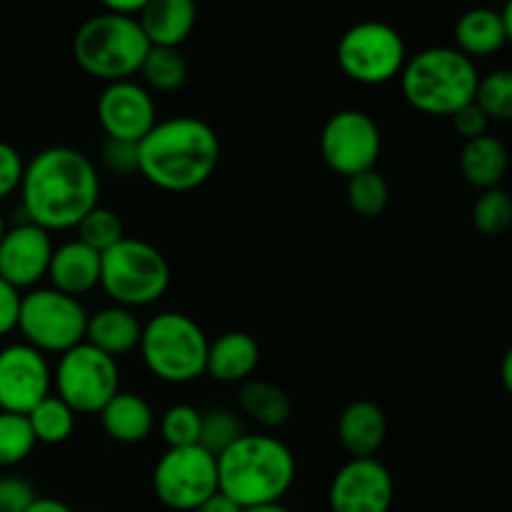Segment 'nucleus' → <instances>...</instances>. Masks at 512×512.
<instances>
[{"label":"nucleus","instance_id":"nucleus-7","mask_svg":"<svg viewBox=\"0 0 512 512\" xmlns=\"http://www.w3.org/2000/svg\"><path fill=\"white\" fill-rule=\"evenodd\" d=\"M100 288L120 308H145L168 293L170 265L148 240L123 238L100 255Z\"/></svg>","mask_w":512,"mask_h":512},{"label":"nucleus","instance_id":"nucleus-20","mask_svg":"<svg viewBox=\"0 0 512 512\" xmlns=\"http://www.w3.org/2000/svg\"><path fill=\"white\" fill-rule=\"evenodd\" d=\"M140 338H143V325L133 310L110 305V308L88 315L85 343L93 345L100 353L110 355L113 360L138 350Z\"/></svg>","mask_w":512,"mask_h":512},{"label":"nucleus","instance_id":"nucleus-13","mask_svg":"<svg viewBox=\"0 0 512 512\" xmlns=\"http://www.w3.org/2000/svg\"><path fill=\"white\" fill-rule=\"evenodd\" d=\"M53 388V373L43 353L18 343L0 350V413L28 415Z\"/></svg>","mask_w":512,"mask_h":512},{"label":"nucleus","instance_id":"nucleus-39","mask_svg":"<svg viewBox=\"0 0 512 512\" xmlns=\"http://www.w3.org/2000/svg\"><path fill=\"white\" fill-rule=\"evenodd\" d=\"M20 300H23L20 290H15L13 285L0 278V338L18 328Z\"/></svg>","mask_w":512,"mask_h":512},{"label":"nucleus","instance_id":"nucleus-46","mask_svg":"<svg viewBox=\"0 0 512 512\" xmlns=\"http://www.w3.org/2000/svg\"><path fill=\"white\" fill-rule=\"evenodd\" d=\"M5 235V220H3V213H0V238Z\"/></svg>","mask_w":512,"mask_h":512},{"label":"nucleus","instance_id":"nucleus-2","mask_svg":"<svg viewBox=\"0 0 512 512\" xmlns=\"http://www.w3.org/2000/svg\"><path fill=\"white\" fill-rule=\"evenodd\" d=\"M220 163V138L193 115L158 120L138 143V173L165 193H190L208 183Z\"/></svg>","mask_w":512,"mask_h":512},{"label":"nucleus","instance_id":"nucleus-43","mask_svg":"<svg viewBox=\"0 0 512 512\" xmlns=\"http://www.w3.org/2000/svg\"><path fill=\"white\" fill-rule=\"evenodd\" d=\"M500 380H503L505 390L512 395V345L505 350L503 355V363H500Z\"/></svg>","mask_w":512,"mask_h":512},{"label":"nucleus","instance_id":"nucleus-23","mask_svg":"<svg viewBox=\"0 0 512 512\" xmlns=\"http://www.w3.org/2000/svg\"><path fill=\"white\" fill-rule=\"evenodd\" d=\"M510 168L508 145L495 135L468 140L460 150V173L473 188L490 190L500 188V180L505 178Z\"/></svg>","mask_w":512,"mask_h":512},{"label":"nucleus","instance_id":"nucleus-14","mask_svg":"<svg viewBox=\"0 0 512 512\" xmlns=\"http://www.w3.org/2000/svg\"><path fill=\"white\" fill-rule=\"evenodd\" d=\"M395 483L380 460H350L330 483V512H390Z\"/></svg>","mask_w":512,"mask_h":512},{"label":"nucleus","instance_id":"nucleus-22","mask_svg":"<svg viewBox=\"0 0 512 512\" xmlns=\"http://www.w3.org/2000/svg\"><path fill=\"white\" fill-rule=\"evenodd\" d=\"M98 415L105 435L120 445L143 443L155 428L153 408L138 393H123L120 390Z\"/></svg>","mask_w":512,"mask_h":512},{"label":"nucleus","instance_id":"nucleus-44","mask_svg":"<svg viewBox=\"0 0 512 512\" xmlns=\"http://www.w3.org/2000/svg\"><path fill=\"white\" fill-rule=\"evenodd\" d=\"M500 15H503V25H505V38H508V43H512V0L508 5H505L503 10H500Z\"/></svg>","mask_w":512,"mask_h":512},{"label":"nucleus","instance_id":"nucleus-32","mask_svg":"<svg viewBox=\"0 0 512 512\" xmlns=\"http://www.w3.org/2000/svg\"><path fill=\"white\" fill-rule=\"evenodd\" d=\"M473 223L483 235H503L512 228V195L503 188H490L473 205Z\"/></svg>","mask_w":512,"mask_h":512},{"label":"nucleus","instance_id":"nucleus-36","mask_svg":"<svg viewBox=\"0 0 512 512\" xmlns=\"http://www.w3.org/2000/svg\"><path fill=\"white\" fill-rule=\"evenodd\" d=\"M38 500L33 485L18 475L0 478V512H25Z\"/></svg>","mask_w":512,"mask_h":512},{"label":"nucleus","instance_id":"nucleus-16","mask_svg":"<svg viewBox=\"0 0 512 512\" xmlns=\"http://www.w3.org/2000/svg\"><path fill=\"white\" fill-rule=\"evenodd\" d=\"M53 250L48 230L23 220L0 238V278L15 290L33 288L48 275Z\"/></svg>","mask_w":512,"mask_h":512},{"label":"nucleus","instance_id":"nucleus-37","mask_svg":"<svg viewBox=\"0 0 512 512\" xmlns=\"http://www.w3.org/2000/svg\"><path fill=\"white\" fill-rule=\"evenodd\" d=\"M25 173V160L10 143L0 140V200L10 198L15 190H20Z\"/></svg>","mask_w":512,"mask_h":512},{"label":"nucleus","instance_id":"nucleus-34","mask_svg":"<svg viewBox=\"0 0 512 512\" xmlns=\"http://www.w3.org/2000/svg\"><path fill=\"white\" fill-rule=\"evenodd\" d=\"M240 435H243V425H240L238 415L230 413V410H210V413H203V428H200L198 445L218 458Z\"/></svg>","mask_w":512,"mask_h":512},{"label":"nucleus","instance_id":"nucleus-5","mask_svg":"<svg viewBox=\"0 0 512 512\" xmlns=\"http://www.w3.org/2000/svg\"><path fill=\"white\" fill-rule=\"evenodd\" d=\"M150 43L135 18L95 13L75 30L73 58L80 68L105 83H120L140 73Z\"/></svg>","mask_w":512,"mask_h":512},{"label":"nucleus","instance_id":"nucleus-27","mask_svg":"<svg viewBox=\"0 0 512 512\" xmlns=\"http://www.w3.org/2000/svg\"><path fill=\"white\" fill-rule=\"evenodd\" d=\"M28 423L33 428L35 443L43 445H60L73 435L75 430V413L58 398L48 395L40 405H35L28 413Z\"/></svg>","mask_w":512,"mask_h":512},{"label":"nucleus","instance_id":"nucleus-30","mask_svg":"<svg viewBox=\"0 0 512 512\" xmlns=\"http://www.w3.org/2000/svg\"><path fill=\"white\" fill-rule=\"evenodd\" d=\"M345 198L355 213L363 215V218H375L388 208L390 188L378 170H368V173H360L348 180Z\"/></svg>","mask_w":512,"mask_h":512},{"label":"nucleus","instance_id":"nucleus-26","mask_svg":"<svg viewBox=\"0 0 512 512\" xmlns=\"http://www.w3.org/2000/svg\"><path fill=\"white\" fill-rule=\"evenodd\" d=\"M140 75L150 90L173 93L188 80V60L178 48H150L140 65Z\"/></svg>","mask_w":512,"mask_h":512},{"label":"nucleus","instance_id":"nucleus-3","mask_svg":"<svg viewBox=\"0 0 512 512\" xmlns=\"http://www.w3.org/2000/svg\"><path fill=\"white\" fill-rule=\"evenodd\" d=\"M295 470L293 450L265 433H243L218 455L220 493L243 510L280 503L293 488Z\"/></svg>","mask_w":512,"mask_h":512},{"label":"nucleus","instance_id":"nucleus-9","mask_svg":"<svg viewBox=\"0 0 512 512\" xmlns=\"http://www.w3.org/2000/svg\"><path fill=\"white\" fill-rule=\"evenodd\" d=\"M335 58L343 75H348L353 83L383 85L400 78L408 63V50L403 35L393 25L365 20L340 38Z\"/></svg>","mask_w":512,"mask_h":512},{"label":"nucleus","instance_id":"nucleus-8","mask_svg":"<svg viewBox=\"0 0 512 512\" xmlns=\"http://www.w3.org/2000/svg\"><path fill=\"white\" fill-rule=\"evenodd\" d=\"M88 313L78 298L55 288H35L20 300L18 330L38 353H68L85 343Z\"/></svg>","mask_w":512,"mask_h":512},{"label":"nucleus","instance_id":"nucleus-12","mask_svg":"<svg viewBox=\"0 0 512 512\" xmlns=\"http://www.w3.org/2000/svg\"><path fill=\"white\" fill-rule=\"evenodd\" d=\"M383 150L378 123L363 110H338L320 133V153L325 165L343 178L375 170Z\"/></svg>","mask_w":512,"mask_h":512},{"label":"nucleus","instance_id":"nucleus-45","mask_svg":"<svg viewBox=\"0 0 512 512\" xmlns=\"http://www.w3.org/2000/svg\"><path fill=\"white\" fill-rule=\"evenodd\" d=\"M243 512H293V510L285 508L283 503H270V505H258V508H248Z\"/></svg>","mask_w":512,"mask_h":512},{"label":"nucleus","instance_id":"nucleus-35","mask_svg":"<svg viewBox=\"0 0 512 512\" xmlns=\"http://www.w3.org/2000/svg\"><path fill=\"white\" fill-rule=\"evenodd\" d=\"M100 160L115 175L138 173V143L105 138L103 148H100Z\"/></svg>","mask_w":512,"mask_h":512},{"label":"nucleus","instance_id":"nucleus-18","mask_svg":"<svg viewBox=\"0 0 512 512\" xmlns=\"http://www.w3.org/2000/svg\"><path fill=\"white\" fill-rule=\"evenodd\" d=\"M385 435H388V418L380 405L370 400H355L340 413L338 438L353 460L375 458L383 448Z\"/></svg>","mask_w":512,"mask_h":512},{"label":"nucleus","instance_id":"nucleus-25","mask_svg":"<svg viewBox=\"0 0 512 512\" xmlns=\"http://www.w3.org/2000/svg\"><path fill=\"white\" fill-rule=\"evenodd\" d=\"M240 408L263 428H283L293 413L288 393L268 380H248L240 388Z\"/></svg>","mask_w":512,"mask_h":512},{"label":"nucleus","instance_id":"nucleus-42","mask_svg":"<svg viewBox=\"0 0 512 512\" xmlns=\"http://www.w3.org/2000/svg\"><path fill=\"white\" fill-rule=\"evenodd\" d=\"M25 512H73L63 500H55V498H38L33 505H30Z\"/></svg>","mask_w":512,"mask_h":512},{"label":"nucleus","instance_id":"nucleus-29","mask_svg":"<svg viewBox=\"0 0 512 512\" xmlns=\"http://www.w3.org/2000/svg\"><path fill=\"white\" fill-rule=\"evenodd\" d=\"M35 435L28 415L0 413V468L20 465L35 450Z\"/></svg>","mask_w":512,"mask_h":512},{"label":"nucleus","instance_id":"nucleus-24","mask_svg":"<svg viewBox=\"0 0 512 512\" xmlns=\"http://www.w3.org/2000/svg\"><path fill=\"white\" fill-rule=\"evenodd\" d=\"M505 43L508 38H505L503 15L498 10L473 8L460 15L455 23V48L470 60L498 53Z\"/></svg>","mask_w":512,"mask_h":512},{"label":"nucleus","instance_id":"nucleus-31","mask_svg":"<svg viewBox=\"0 0 512 512\" xmlns=\"http://www.w3.org/2000/svg\"><path fill=\"white\" fill-rule=\"evenodd\" d=\"M475 103L490 120H512V68L480 75Z\"/></svg>","mask_w":512,"mask_h":512},{"label":"nucleus","instance_id":"nucleus-28","mask_svg":"<svg viewBox=\"0 0 512 512\" xmlns=\"http://www.w3.org/2000/svg\"><path fill=\"white\" fill-rule=\"evenodd\" d=\"M78 240L83 245H88L90 250L95 253H108L110 248L120 243L125 238V230H123V220H120L118 213H113L110 208H98L90 210L83 220H80L78 228Z\"/></svg>","mask_w":512,"mask_h":512},{"label":"nucleus","instance_id":"nucleus-6","mask_svg":"<svg viewBox=\"0 0 512 512\" xmlns=\"http://www.w3.org/2000/svg\"><path fill=\"white\" fill-rule=\"evenodd\" d=\"M210 340L190 315L165 310L143 325L140 355L155 378L185 385L205 375Z\"/></svg>","mask_w":512,"mask_h":512},{"label":"nucleus","instance_id":"nucleus-33","mask_svg":"<svg viewBox=\"0 0 512 512\" xmlns=\"http://www.w3.org/2000/svg\"><path fill=\"white\" fill-rule=\"evenodd\" d=\"M203 413L193 405H173L160 418V435L168 448H190L200 443Z\"/></svg>","mask_w":512,"mask_h":512},{"label":"nucleus","instance_id":"nucleus-10","mask_svg":"<svg viewBox=\"0 0 512 512\" xmlns=\"http://www.w3.org/2000/svg\"><path fill=\"white\" fill-rule=\"evenodd\" d=\"M53 385L55 395L75 415L100 413L120 393L118 360L100 353L93 345L80 343L78 348L60 355Z\"/></svg>","mask_w":512,"mask_h":512},{"label":"nucleus","instance_id":"nucleus-4","mask_svg":"<svg viewBox=\"0 0 512 512\" xmlns=\"http://www.w3.org/2000/svg\"><path fill=\"white\" fill-rule=\"evenodd\" d=\"M480 73L475 60L458 48L435 45L408 58L400 73V88L408 105L425 115H453L475 100Z\"/></svg>","mask_w":512,"mask_h":512},{"label":"nucleus","instance_id":"nucleus-40","mask_svg":"<svg viewBox=\"0 0 512 512\" xmlns=\"http://www.w3.org/2000/svg\"><path fill=\"white\" fill-rule=\"evenodd\" d=\"M145 8V0H105L103 10H108V13L113 15H120V18H135L138 20V15L143 13Z\"/></svg>","mask_w":512,"mask_h":512},{"label":"nucleus","instance_id":"nucleus-19","mask_svg":"<svg viewBox=\"0 0 512 512\" xmlns=\"http://www.w3.org/2000/svg\"><path fill=\"white\" fill-rule=\"evenodd\" d=\"M50 288L58 293L80 298L100 285V253L90 250L80 240H70L53 250L48 268Z\"/></svg>","mask_w":512,"mask_h":512},{"label":"nucleus","instance_id":"nucleus-17","mask_svg":"<svg viewBox=\"0 0 512 512\" xmlns=\"http://www.w3.org/2000/svg\"><path fill=\"white\" fill-rule=\"evenodd\" d=\"M138 23L150 48L180 50L198 23V8L190 0H145Z\"/></svg>","mask_w":512,"mask_h":512},{"label":"nucleus","instance_id":"nucleus-41","mask_svg":"<svg viewBox=\"0 0 512 512\" xmlns=\"http://www.w3.org/2000/svg\"><path fill=\"white\" fill-rule=\"evenodd\" d=\"M195 512H243V508H238V505L230 498H225L223 493H215L213 498L205 500Z\"/></svg>","mask_w":512,"mask_h":512},{"label":"nucleus","instance_id":"nucleus-38","mask_svg":"<svg viewBox=\"0 0 512 512\" xmlns=\"http://www.w3.org/2000/svg\"><path fill=\"white\" fill-rule=\"evenodd\" d=\"M450 120H453V128L455 133L460 135V138L468 143V140H475V138H483V135H488V125H490V118L488 115L480 110V105L475 103H468L465 108H460L458 113L450 115Z\"/></svg>","mask_w":512,"mask_h":512},{"label":"nucleus","instance_id":"nucleus-1","mask_svg":"<svg viewBox=\"0 0 512 512\" xmlns=\"http://www.w3.org/2000/svg\"><path fill=\"white\" fill-rule=\"evenodd\" d=\"M100 178L93 160L68 145L40 150L25 163L20 203L25 220L48 230H75L98 208Z\"/></svg>","mask_w":512,"mask_h":512},{"label":"nucleus","instance_id":"nucleus-11","mask_svg":"<svg viewBox=\"0 0 512 512\" xmlns=\"http://www.w3.org/2000/svg\"><path fill=\"white\" fill-rule=\"evenodd\" d=\"M153 490L165 508L195 512L220 493L218 458L200 445L168 448L153 470Z\"/></svg>","mask_w":512,"mask_h":512},{"label":"nucleus","instance_id":"nucleus-21","mask_svg":"<svg viewBox=\"0 0 512 512\" xmlns=\"http://www.w3.org/2000/svg\"><path fill=\"white\" fill-rule=\"evenodd\" d=\"M260 363L258 340L240 330L220 335L208 348L205 375L218 383H248Z\"/></svg>","mask_w":512,"mask_h":512},{"label":"nucleus","instance_id":"nucleus-15","mask_svg":"<svg viewBox=\"0 0 512 512\" xmlns=\"http://www.w3.org/2000/svg\"><path fill=\"white\" fill-rule=\"evenodd\" d=\"M98 120L105 138L140 143L158 123V110L145 85L120 80V83L105 85L100 93Z\"/></svg>","mask_w":512,"mask_h":512}]
</instances>
